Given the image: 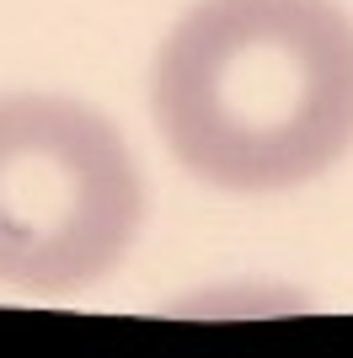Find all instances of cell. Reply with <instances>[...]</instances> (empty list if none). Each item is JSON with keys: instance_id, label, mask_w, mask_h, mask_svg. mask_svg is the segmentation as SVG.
Here are the masks:
<instances>
[{"instance_id": "obj_1", "label": "cell", "mask_w": 353, "mask_h": 358, "mask_svg": "<svg viewBox=\"0 0 353 358\" xmlns=\"http://www.w3.org/2000/svg\"><path fill=\"white\" fill-rule=\"evenodd\" d=\"M150 107L220 193L316 182L353 150V22L332 0H198L155 54Z\"/></svg>"}, {"instance_id": "obj_2", "label": "cell", "mask_w": 353, "mask_h": 358, "mask_svg": "<svg viewBox=\"0 0 353 358\" xmlns=\"http://www.w3.org/2000/svg\"><path fill=\"white\" fill-rule=\"evenodd\" d=\"M145 220L129 145L75 96H0V284L70 294L123 262Z\"/></svg>"}]
</instances>
